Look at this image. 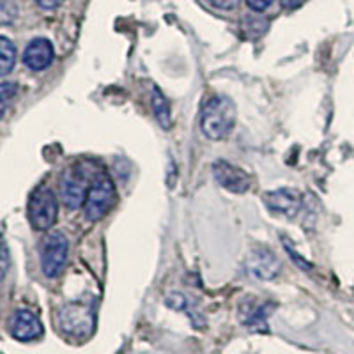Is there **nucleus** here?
Instances as JSON below:
<instances>
[{"label":"nucleus","mask_w":354,"mask_h":354,"mask_svg":"<svg viewBox=\"0 0 354 354\" xmlns=\"http://www.w3.org/2000/svg\"><path fill=\"white\" fill-rule=\"evenodd\" d=\"M236 126V105L227 96L211 97L202 109L201 128L209 140H223Z\"/></svg>","instance_id":"1"},{"label":"nucleus","mask_w":354,"mask_h":354,"mask_svg":"<svg viewBox=\"0 0 354 354\" xmlns=\"http://www.w3.org/2000/svg\"><path fill=\"white\" fill-rule=\"evenodd\" d=\"M100 172H91L85 165H75L66 170L61 179V198L68 209H78L85 204L88 188Z\"/></svg>","instance_id":"2"},{"label":"nucleus","mask_w":354,"mask_h":354,"mask_svg":"<svg viewBox=\"0 0 354 354\" xmlns=\"http://www.w3.org/2000/svg\"><path fill=\"white\" fill-rule=\"evenodd\" d=\"M115 204V186L110 179L109 174L101 170L94 177L93 185L88 188L87 198H85V216L91 221H97L110 213Z\"/></svg>","instance_id":"3"},{"label":"nucleus","mask_w":354,"mask_h":354,"mask_svg":"<svg viewBox=\"0 0 354 354\" xmlns=\"http://www.w3.org/2000/svg\"><path fill=\"white\" fill-rule=\"evenodd\" d=\"M59 218V201L53 189L37 188L28 201V220L36 230H50Z\"/></svg>","instance_id":"4"},{"label":"nucleus","mask_w":354,"mask_h":354,"mask_svg":"<svg viewBox=\"0 0 354 354\" xmlns=\"http://www.w3.org/2000/svg\"><path fill=\"white\" fill-rule=\"evenodd\" d=\"M69 255V243L62 232H50L41 245V270L48 278H57L64 271Z\"/></svg>","instance_id":"5"},{"label":"nucleus","mask_w":354,"mask_h":354,"mask_svg":"<svg viewBox=\"0 0 354 354\" xmlns=\"http://www.w3.org/2000/svg\"><path fill=\"white\" fill-rule=\"evenodd\" d=\"M96 314L94 306L84 301L68 303L59 312V324L62 331L73 337H87L94 330Z\"/></svg>","instance_id":"6"},{"label":"nucleus","mask_w":354,"mask_h":354,"mask_svg":"<svg viewBox=\"0 0 354 354\" xmlns=\"http://www.w3.org/2000/svg\"><path fill=\"white\" fill-rule=\"evenodd\" d=\"M213 176L221 188L236 195L246 194L252 186V179L248 174L239 167L232 165L225 160H218L213 163Z\"/></svg>","instance_id":"7"},{"label":"nucleus","mask_w":354,"mask_h":354,"mask_svg":"<svg viewBox=\"0 0 354 354\" xmlns=\"http://www.w3.org/2000/svg\"><path fill=\"white\" fill-rule=\"evenodd\" d=\"M280 261H278L277 255L268 248H255L252 250V254L246 259V271L252 278L255 280H262V282H268V280H273L278 273H280Z\"/></svg>","instance_id":"8"},{"label":"nucleus","mask_w":354,"mask_h":354,"mask_svg":"<svg viewBox=\"0 0 354 354\" xmlns=\"http://www.w3.org/2000/svg\"><path fill=\"white\" fill-rule=\"evenodd\" d=\"M264 202L268 209L287 218L296 216L298 211L301 209V195L294 188H278L266 192Z\"/></svg>","instance_id":"9"},{"label":"nucleus","mask_w":354,"mask_h":354,"mask_svg":"<svg viewBox=\"0 0 354 354\" xmlns=\"http://www.w3.org/2000/svg\"><path fill=\"white\" fill-rule=\"evenodd\" d=\"M9 331L20 342H30L43 335V324L32 310H17L9 321Z\"/></svg>","instance_id":"10"},{"label":"nucleus","mask_w":354,"mask_h":354,"mask_svg":"<svg viewBox=\"0 0 354 354\" xmlns=\"http://www.w3.org/2000/svg\"><path fill=\"white\" fill-rule=\"evenodd\" d=\"M55 50L46 37H36L25 46L24 64L30 71H43L53 62Z\"/></svg>","instance_id":"11"},{"label":"nucleus","mask_w":354,"mask_h":354,"mask_svg":"<svg viewBox=\"0 0 354 354\" xmlns=\"http://www.w3.org/2000/svg\"><path fill=\"white\" fill-rule=\"evenodd\" d=\"M151 101H153V112L156 121L160 122V126L163 129L170 128L172 124V113H170V105L167 97L161 94V91L158 87H153V94H151Z\"/></svg>","instance_id":"12"},{"label":"nucleus","mask_w":354,"mask_h":354,"mask_svg":"<svg viewBox=\"0 0 354 354\" xmlns=\"http://www.w3.org/2000/svg\"><path fill=\"white\" fill-rule=\"evenodd\" d=\"M17 64V46L9 37H0V75L8 77Z\"/></svg>","instance_id":"13"},{"label":"nucleus","mask_w":354,"mask_h":354,"mask_svg":"<svg viewBox=\"0 0 354 354\" xmlns=\"http://www.w3.org/2000/svg\"><path fill=\"white\" fill-rule=\"evenodd\" d=\"M17 94V85L11 82H2L0 85V100H2V117H6V110H8L9 101Z\"/></svg>","instance_id":"14"},{"label":"nucleus","mask_w":354,"mask_h":354,"mask_svg":"<svg viewBox=\"0 0 354 354\" xmlns=\"http://www.w3.org/2000/svg\"><path fill=\"white\" fill-rule=\"evenodd\" d=\"M213 8L221 9V11H232L241 4V0H207Z\"/></svg>","instance_id":"15"},{"label":"nucleus","mask_w":354,"mask_h":354,"mask_svg":"<svg viewBox=\"0 0 354 354\" xmlns=\"http://www.w3.org/2000/svg\"><path fill=\"white\" fill-rule=\"evenodd\" d=\"M274 0H246L248 8L254 12H264L266 9H270L273 6Z\"/></svg>","instance_id":"16"},{"label":"nucleus","mask_w":354,"mask_h":354,"mask_svg":"<svg viewBox=\"0 0 354 354\" xmlns=\"http://www.w3.org/2000/svg\"><path fill=\"white\" fill-rule=\"evenodd\" d=\"M62 2H64V0H36V4L39 6L41 9H44V11H53V9L59 8Z\"/></svg>","instance_id":"17"},{"label":"nucleus","mask_w":354,"mask_h":354,"mask_svg":"<svg viewBox=\"0 0 354 354\" xmlns=\"http://www.w3.org/2000/svg\"><path fill=\"white\" fill-rule=\"evenodd\" d=\"M8 266H9V252H8V246H6V243L2 245V277L6 274V271H8Z\"/></svg>","instance_id":"18"},{"label":"nucleus","mask_w":354,"mask_h":354,"mask_svg":"<svg viewBox=\"0 0 354 354\" xmlns=\"http://www.w3.org/2000/svg\"><path fill=\"white\" fill-rule=\"evenodd\" d=\"M280 2H282L283 8L294 9V8H298V6H301L303 0H280Z\"/></svg>","instance_id":"19"}]
</instances>
